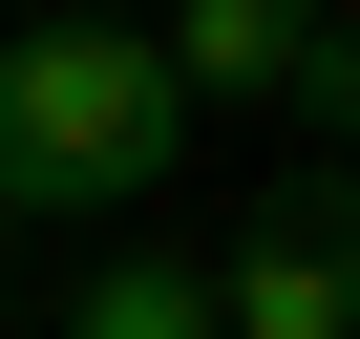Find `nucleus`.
<instances>
[{"label": "nucleus", "mask_w": 360, "mask_h": 339, "mask_svg": "<svg viewBox=\"0 0 360 339\" xmlns=\"http://www.w3.org/2000/svg\"><path fill=\"white\" fill-rule=\"evenodd\" d=\"M191 170V106L127 22H22L0 43V212H148Z\"/></svg>", "instance_id": "1"}, {"label": "nucleus", "mask_w": 360, "mask_h": 339, "mask_svg": "<svg viewBox=\"0 0 360 339\" xmlns=\"http://www.w3.org/2000/svg\"><path fill=\"white\" fill-rule=\"evenodd\" d=\"M212 339H360V170H276L212 255Z\"/></svg>", "instance_id": "2"}, {"label": "nucleus", "mask_w": 360, "mask_h": 339, "mask_svg": "<svg viewBox=\"0 0 360 339\" xmlns=\"http://www.w3.org/2000/svg\"><path fill=\"white\" fill-rule=\"evenodd\" d=\"M297 43H318L297 0H191L148 64H169V106H191V85H233V106H297Z\"/></svg>", "instance_id": "3"}, {"label": "nucleus", "mask_w": 360, "mask_h": 339, "mask_svg": "<svg viewBox=\"0 0 360 339\" xmlns=\"http://www.w3.org/2000/svg\"><path fill=\"white\" fill-rule=\"evenodd\" d=\"M64 339H212V255H106L64 297Z\"/></svg>", "instance_id": "4"}, {"label": "nucleus", "mask_w": 360, "mask_h": 339, "mask_svg": "<svg viewBox=\"0 0 360 339\" xmlns=\"http://www.w3.org/2000/svg\"><path fill=\"white\" fill-rule=\"evenodd\" d=\"M297 106H318V127L360 148V22H318V43H297Z\"/></svg>", "instance_id": "5"}, {"label": "nucleus", "mask_w": 360, "mask_h": 339, "mask_svg": "<svg viewBox=\"0 0 360 339\" xmlns=\"http://www.w3.org/2000/svg\"><path fill=\"white\" fill-rule=\"evenodd\" d=\"M0 234H22V212H0Z\"/></svg>", "instance_id": "6"}]
</instances>
